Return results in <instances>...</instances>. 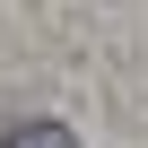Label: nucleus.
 Instances as JSON below:
<instances>
[{
    "label": "nucleus",
    "mask_w": 148,
    "mask_h": 148,
    "mask_svg": "<svg viewBox=\"0 0 148 148\" xmlns=\"http://www.w3.org/2000/svg\"><path fill=\"white\" fill-rule=\"evenodd\" d=\"M0 148H79V139H70L61 122H9V131H0Z\"/></svg>",
    "instance_id": "1"
}]
</instances>
